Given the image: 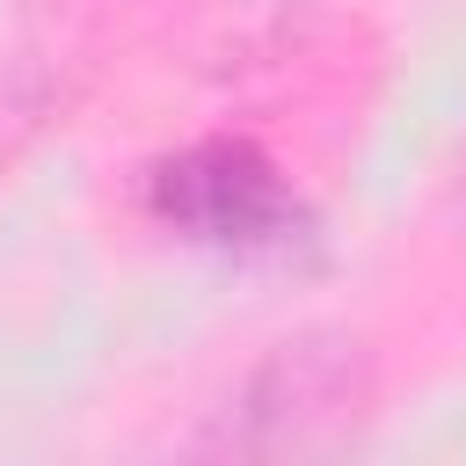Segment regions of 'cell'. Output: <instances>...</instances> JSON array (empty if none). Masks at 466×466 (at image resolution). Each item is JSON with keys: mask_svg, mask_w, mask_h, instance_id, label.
<instances>
[{"mask_svg": "<svg viewBox=\"0 0 466 466\" xmlns=\"http://www.w3.org/2000/svg\"><path fill=\"white\" fill-rule=\"evenodd\" d=\"M146 211L211 255H291L313 240V204L255 138H189L146 167Z\"/></svg>", "mask_w": 466, "mask_h": 466, "instance_id": "cell-1", "label": "cell"}, {"mask_svg": "<svg viewBox=\"0 0 466 466\" xmlns=\"http://www.w3.org/2000/svg\"><path fill=\"white\" fill-rule=\"evenodd\" d=\"M379 371L371 350L350 328H306L291 342H277L240 400L226 408V451H255V459H299V451H335L357 437V422L371 415Z\"/></svg>", "mask_w": 466, "mask_h": 466, "instance_id": "cell-2", "label": "cell"}, {"mask_svg": "<svg viewBox=\"0 0 466 466\" xmlns=\"http://www.w3.org/2000/svg\"><path fill=\"white\" fill-rule=\"evenodd\" d=\"M36 116H44V95H29V102H15V95H7V102H0V167H7V153L22 146V131H29Z\"/></svg>", "mask_w": 466, "mask_h": 466, "instance_id": "cell-3", "label": "cell"}]
</instances>
